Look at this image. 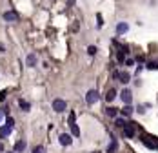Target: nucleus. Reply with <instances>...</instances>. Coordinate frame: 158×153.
I'll use <instances>...</instances> for the list:
<instances>
[{
    "instance_id": "11",
    "label": "nucleus",
    "mask_w": 158,
    "mask_h": 153,
    "mask_svg": "<svg viewBox=\"0 0 158 153\" xmlns=\"http://www.w3.org/2000/svg\"><path fill=\"white\" fill-rule=\"evenodd\" d=\"M11 130H13V128H9V126H2V128H0V139L9 137V135H11Z\"/></svg>"
},
{
    "instance_id": "29",
    "label": "nucleus",
    "mask_w": 158,
    "mask_h": 153,
    "mask_svg": "<svg viewBox=\"0 0 158 153\" xmlns=\"http://www.w3.org/2000/svg\"><path fill=\"white\" fill-rule=\"evenodd\" d=\"M0 53H4V46H2V44H0Z\"/></svg>"
},
{
    "instance_id": "32",
    "label": "nucleus",
    "mask_w": 158,
    "mask_h": 153,
    "mask_svg": "<svg viewBox=\"0 0 158 153\" xmlns=\"http://www.w3.org/2000/svg\"><path fill=\"white\" fill-rule=\"evenodd\" d=\"M0 120H2V115H0Z\"/></svg>"
},
{
    "instance_id": "22",
    "label": "nucleus",
    "mask_w": 158,
    "mask_h": 153,
    "mask_svg": "<svg viewBox=\"0 0 158 153\" xmlns=\"http://www.w3.org/2000/svg\"><path fill=\"white\" fill-rule=\"evenodd\" d=\"M145 67H147V69H151V71H155V69H158V62H149Z\"/></svg>"
},
{
    "instance_id": "33",
    "label": "nucleus",
    "mask_w": 158,
    "mask_h": 153,
    "mask_svg": "<svg viewBox=\"0 0 158 153\" xmlns=\"http://www.w3.org/2000/svg\"><path fill=\"white\" fill-rule=\"evenodd\" d=\"M7 153H11V151H7Z\"/></svg>"
},
{
    "instance_id": "28",
    "label": "nucleus",
    "mask_w": 158,
    "mask_h": 153,
    "mask_svg": "<svg viewBox=\"0 0 158 153\" xmlns=\"http://www.w3.org/2000/svg\"><path fill=\"white\" fill-rule=\"evenodd\" d=\"M125 66H135V60L133 58H125Z\"/></svg>"
},
{
    "instance_id": "15",
    "label": "nucleus",
    "mask_w": 158,
    "mask_h": 153,
    "mask_svg": "<svg viewBox=\"0 0 158 153\" xmlns=\"http://www.w3.org/2000/svg\"><path fill=\"white\" fill-rule=\"evenodd\" d=\"M18 106H20L22 111H29V110H31V104H29L27 100H24V98H20V100H18Z\"/></svg>"
},
{
    "instance_id": "16",
    "label": "nucleus",
    "mask_w": 158,
    "mask_h": 153,
    "mask_svg": "<svg viewBox=\"0 0 158 153\" xmlns=\"http://www.w3.org/2000/svg\"><path fill=\"white\" fill-rule=\"evenodd\" d=\"M142 142H144V146H147L149 150H155V148H156V144L149 139V137H144V139H142Z\"/></svg>"
},
{
    "instance_id": "31",
    "label": "nucleus",
    "mask_w": 158,
    "mask_h": 153,
    "mask_svg": "<svg viewBox=\"0 0 158 153\" xmlns=\"http://www.w3.org/2000/svg\"><path fill=\"white\" fill-rule=\"evenodd\" d=\"M93 153H100V151H93Z\"/></svg>"
},
{
    "instance_id": "23",
    "label": "nucleus",
    "mask_w": 158,
    "mask_h": 153,
    "mask_svg": "<svg viewBox=\"0 0 158 153\" xmlns=\"http://www.w3.org/2000/svg\"><path fill=\"white\" fill-rule=\"evenodd\" d=\"M75 120H76V115H75V111H71L69 113V124H75Z\"/></svg>"
},
{
    "instance_id": "12",
    "label": "nucleus",
    "mask_w": 158,
    "mask_h": 153,
    "mask_svg": "<svg viewBox=\"0 0 158 153\" xmlns=\"http://www.w3.org/2000/svg\"><path fill=\"white\" fill-rule=\"evenodd\" d=\"M26 64H27L29 67H35V66H37V55H33V53H31V55H27Z\"/></svg>"
},
{
    "instance_id": "8",
    "label": "nucleus",
    "mask_w": 158,
    "mask_h": 153,
    "mask_svg": "<svg viewBox=\"0 0 158 153\" xmlns=\"http://www.w3.org/2000/svg\"><path fill=\"white\" fill-rule=\"evenodd\" d=\"M127 29H129V24L120 22V24L116 26V35H124V33H127Z\"/></svg>"
},
{
    "instance_id": "17",
    "label": "nucleus",
    "mask_w": 158,
    "mask_h": 153,
    "mask_svg": "<svg viewBox=\"0 0 158 153\" xmlns=\"http://www.w3.org/2000/svg\"><path fill=\"white\" fill-rule=\"evenodd\" d=\"M115 98H116V91H115V90H109V91L106 93V100H107V102H113Z\"/></svg>"
},
{
    "instance_id": "6",
    "label": "nucleus",
    "mask_w": 158,
    "mask_h": 153,
    "mask_svg": "<svg viewBox=\"0 0 158 153\" xmlns=\"http://www.w3.org/2000/svg\"><path fill=\"white\" fill-rule=\"evenodd\" d=\"M4 20L6 22H18V13L17 11H6L4 13Z\"/></svg>"
},
{
    "instance_id": "3",
    "label": "nucleus",
    "mask_w": 158,
    "mask_h": 153,
    "mask_svg": "<svg viewBox=\"0 0 158 153\" xmlns=\"http://www.w3.org/2000/svg\"><path fill=\"white\" fill-rule=\"evenodd\" d=\"M66 108H67L66 100H62V98H55V100H53V110H55L56 113H64Z\"/></svg>"
},
{
    "instance_id": "1",
    "label": "nucleus",
    "mask_w": 158,
    "mask_h": 153,
    "mask_svg": "<svg viewBox=\"0 0 158 153\" xmlns=\"http://www.w3.org/2000/svg\"><path fill=\"white\" fill-rule=\"evenodd\" d=\"M136 133V124L135 122H127V124L124 126V135L127 137V139H133Z\"/></svg>"
},
{
    "instance_id": "9",
    "label": "nucleus",
    "mask_w": 158,
    "mask_h": 153,
    "mask_svg": "<svg viewBox=\"0 0 158 153\" xmlns=\"http://www.w3.org/2000/svg\"><path fill=\"white\" fill-rule=\"evenodd\" d=\"M118 113H120V110H118V108H113V106H109L106 110V115L107 117H111V118H116L118 117Z\"/></svg>"
},
{
    "instance_id": "30",
    "label": "nucleus",
    "mask_w": 158,
    "mask_h": 153,
    "mask_svg": "<svg viewBox=\"0 0 158 153\" xmlns=\"http://www.w3.org/2000/svg\"><path fill=\"white\" fill-rule=\"evenodd\" d=\"M4 150V144H2V142H0V151H2Z\"/></svg>"
},
{
    "instance_id": "18",
    "label": "nucleus",
    "mask_w": 158,
    "mask_h": 153,
    "mask_svg": "<svg viewBox=\"0 0 158 153\" xmlns=\"http://www.w3.org/2000/svg\"><path fill=\"white\" fill-rule=\"evenodd\" d=\"M125 124H127V122H125L122 117H116V118H115V126H116V128H122V130H124Z\"/></svg>"
},
{
    "instance_id": "27",
    "label": "nucleus",
    "mask_w": 158,
    "mask_h": 153,
    "mask_svg": "<svg viewBox=\"0 0 158 153\" xmlns=\"http://www.w3.org/2000/svg\"><path fill=\"white\" fill-rule=\"evenodd\" d=\"M6 95H7V91H0V102H4V100H6Z\"/></svg>"
},
{
    "instance_id": "24",
    "label": "nucleus",
    "mask_w": 158,
    "mask_h": 153,
    "mask_svg": "<svg viewBox=\"0 0 158 153\" xmlns=\"http://www.w3.org/2000/svg\"><path fill=\"white\" fill-rule=\"evenodd\" d=\"M33 153H46V148H44V146H37L33 150Z\"/></svg>"
},
{
    "instance_id": "2",
    "label": "nucleus",
    "mask_w": 158,
    "mask_h": 153,
    "mask_svg": "<svg viewBox=\"0 0 158 153\" xmlns=\"http://www.w3.org/2000/svg\"><path fill=\"white\" fill-rule=\"evenodd\" d=\"M98 98H100L98 91H96V90H89V91H87V95H86V102H87L89 106H93L95 102H98Z\"/></svg>"
},
{
    "instance_id": "21",
    "label": "nucleus",
    "mask_w": 158,
    "mask_h": 153,
    "mask_svg": "<svg viewBox=\"0 0 158 153\" xmlns=\"http://www.w3.org/2000/svg\"><path fill=\"white\" fill-rule=\"evenodd\" d=\"M96 51H98L96 46H89V47H87V55H91V57H95V55H96Z\"/></svg>"
},
{
    "instance_id": "7",
    "label": "nucleus",
    "mask_w": 158,
    "mask_h": 153,
    "mask_svg": "<svg viewBox=\"0 0 158 153\" xmlns=\"http://www.w3.org/2000/svg\"><path fill=\"white\" fill-rule=\"evenodd\" d=\"M120 98L125 102V104H131V98H133V93H131V90H124L120 93Z\"/></svg>"
},
{
    "instance_id": "20",
    "label": "nucleus",
    "mask_w": 158,
    "mask_h": 153,
    "mask_svg": "<svg viewBox=\"0 0 158 153\" xmlns=\"http://www.w3.org/2000/svg\"><path fill=\"white\" fill-rule=\"evenodd\" d=\"M116 60L120 62V64L125 62V53H124V51H118V53H116Z\"/></svg>"
},
{
    "instance_id": "19",
    "label": "nucleus",
    "mask_w": 158,
    "mask_h": 153,
    "mask_svg": "<svg viewBox=\"0 0 158 153\" xmlns=\"http://www.w3.org/2000/svg\"><path fill=\"white\" fill-rule=\"evenodd\" d=\"M69 128H71V133L75 137H80V128H78L76 124H69Z\"/></svg>"
},
{
    "instance_id": "4",
    "label": "nucleus",
    "mask_w": 158,
    "mask_h": 153,
    "mask_svg": "<svg viewBox=\"0 0 158 153\" xmlns=\"http://www.w3.org/2000/svg\"><path fill=\"white\" fill-rule=\"evenodd\" d=\"M58 142H60L62 146H71V144H73V137L69 135V133H60V137H58Z\"/></svg>"
},
{
    "instance_id": "26",
    "label": "nucleus",
    "mask_w": 158,
    "mask_h": 153,
    "mask_svg": "<svg viewBox=\"0 0 158 153\" xmlns=\"http://www.w3.org/2000/svg\"><path fill=\"white\" fill-rule=\"evenodd\" d=\"M13 124H15L13 117H7V118H6V126H9V128H13Z\"/></svg>"
},
{
    "instance_id": "10",
    "label": "nucleus",
    "mask_w": 158,
    "mask_h": 153,
    "mask_svg": "<svg viewBox=\"0 0 158 153\" xmlns=\"http://www.w3.org/2000/svg\"><path fill=\"white\" fill-rule=\"evenodd\" d=\"M133 111H135V110H133V106L125 104V106L120 110V115H122V117H131V115H133Z\"/></svg>"
},
{
    "instance_id": "25",
    "label": "nucleus",
    "mask_w": 158,
    "mask_h": 153,
    "mask_svg": "<svg viewBox=\"0 0 158 153\" xmlns=\"http://www.w3.org/2000/svg\"><path fill=\"white\" fill-rule=\"evenodd\" d=\"M96 20H98V24H96V26H98V27H102V26H104V18H102V15H100V13L96 15Z\"/></svg>"
},
{
    "instance_id": "13",
    "label": "nucleus",
    "mask_w": 158,
    "mask_h": 153,
    "mask_svg": "<svg viewBox=\"0 0 158 153\" xmlns=\"http://www.w3.org/2000/svg\"><path fill=\"white\" fill-rule=\"evenodd\" d=\"M116 148H118V142H116L115 137H111V144L107 146V153H115V151H116Z\"/></svg>"
},
{
    "instance_id": "14",
    "label": "nucleus",
    "mask_w": 158,
    "mask_h": 153,
    "mask_svg": "<svg viewBox=\"0 0 158 153\" xmlns=\"http://www.w3.org/2000/svg\"><path fill=\"white\" fill-rule=\"evenodd\" d=\"M26 146H27L26 140H18L17 144H15V151H17V153H22L24 150H26Z\"/></svg>"
},
{
    "instance_id": "5",
    "label": "nucleus",
    "mask_w": 158,
    "mask_h": 153,
    "mask_svg": "<svg viewBox=\"0 0 158 153\" xmlns=\"http://www.w3.org/2000/svg\"><path fill=\"white\" fill-rule=\"evenodd\" d=\"M115 78H118L122 84H127V82L131 80V75H129L127 71H122V73H120V71H115Z\"/></svg>"
}]
</instances>
